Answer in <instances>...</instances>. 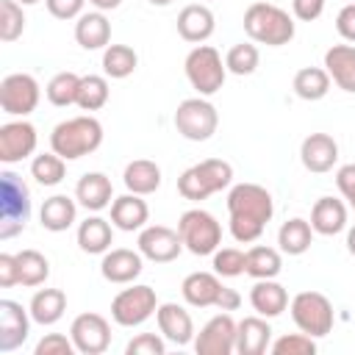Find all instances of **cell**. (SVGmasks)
<instances>
[{
	"mask_svg": "<svg viewBox=\"0 0 355 355\" xmlns=\"http://www.w3.org/2000/svg\"><path fill=\"white\" fill-rule=\"evenodd\" d=\"M75 216H78V202L67 194H53L42 202V211H39V222L44 230L50 233H64L67 227L75 225Z\"/></svg>",
	"mask_w": 355,
	"mask_h": 355,
	"instance_id": "obj_30",
	"label": "cell"
},
{
	"mask_svg": "<svg viewBox=\"0 0 355 355\" xmlns=\"http://www.w3.org/2000/svg\"><path fill=\"white\" fill-rule=\"evenodd\" d=\"M39 136L36 128L22 116L14 122L0 125V161L3 164H19L36 153Z\"/></svg>",
	"mask_w": 355,
	"mask_h": 355,
	"instance_id": "obj_14",
	"label": "cell"
},
{
	"mask_svg": "<svg viewBox=\"0 0 355 355\" xmlns=\"http://www.w3.org/2000/svg\"><path fill=\"white\" fill-rule=\"evenodd\" d=\"M75 200H78L86 211H92V214L108 208V205L114 202L111 178L103 175V172H86V175L78 180V186H75Z\"/></svg>",
	"mask_w": 355,
	"mask_h": 355,
	"instance_id": "obj_24",
	"label": "cell"
},
{
	"mask_svg": "<svg viewBox=\"0 0 355 355\" xmlns=\"http://www.w3.org/2000/svg\"><path fill=\"white\" fill-rule=\"evenodd\" d=\"M272 344V327L266 316H244L236 324V352L239 355H263Z\"/></svg>",
	"mask_w": 355,
	"mask_h": 355,
	"instance_id": "obj_22",
	"label": "cell"
},
{
	"mask_svg": "<svg viewBox=\"0 0 355 355\" xmlns=\"http://www.w3.org/2000/svg\"><path fill=\"white\" fill-rule=\"evenodd\" d=\"M225 283L216 272H191L180 283V294L191 308H219Z\"/></svg>",
	"mask_w": 355,
	"mask_h": 355,
	"instance_id": "obj_19",
	"label": "cell"
},
{
	"mask_svg": "<svg viewBox=\"0 0 355 355\" xmlns=\"http://www.w3.org/2000/svg\"><path fill=\"white\" fill-rule=\"evenodd\" d=\"M83 3L86 0H44L47 11L55 19H78L83 14Z\"/></svg>",
	"mask_w": 355,
	"mask_h": 355,
	"instance_id": "obj_47",
	"label": "cell"
},
{
	"mask_svg": "<svg viewBox=\"0 0 355 355\" xmlns=\"http://www.w3.org/2000/svg\"><path fill=\"white\" fill-rule=\"evenodd\" d=\"M28 311H31V316H33L36 324L50 327V324H55L64 316V311H67V294L61 288H39L31 297Z\"/></svg>",
	"mask_w": 355,
	"mask_h": 355,
	"instance_id": "obj_32",
	"label": "cell"
},
{
	"mask_svg": "<svg viewBox=\"0 0 355 355\" xmlns=\"http://www.w3.org/2000/svg\"><path fill=\"white\" fill-rule=\"evenodd\" d=\"M300 161L308 172L313 175H324L336 166L338 161V144L330 133H311L302 139L300 144Z\"/></svg>",
	"mask_w": 355,
	"mask_h": 355,
	"instance_id": "obj_20",
	"label": "cell"
},
{
	"mask_svg": "<svg viewBox=\"0 0 355 355\" xmlns=\"http://www.w3.org/2000/svg\"><path fill=\"white\" fill-rule=\"evenodd\" d=\"M69 338H72V344L80 355H100L111 344V324H108L105 316H100L94 311H86V313L72 319Z\"/></svg>",
	"mask_w": 355,
	"mask_h": 355,
	"instance_id": "obj_12",
	"label": "cell"
},
{
	"mask_svg": "<svg viewBox=\"0 0 355 355\" xmlns=\"http://www.w3.org/2000/svg\"><path fill=\"white\" fill-rule=\"evenodd\" d=\"M128 355H164L166 352V338L155 333H139L136 338L128 341L125 347Z\"/></svg>",
	"mask_w": 355,
	"mask_h": 355,
	"instance_id": "obj_45",
	"label": "cell"
},
{
	"mask_svg": "<svg viewBox=\"0 0 355 355\" xmlns=\"http://www.w3.org/2000/svg\"><path fill=\"white\" fill-rule=\"evenodd\" d=\"M72 352H78L75 344H72V338H67L61 333H47L36 344V349H33V355H72Z\"/></svg>",
	"mask_w": 355,
	"mask_h": 355,
	"instance_id": "obj_46",
	"label": "cell"
},
{
	"mask_svg": "<svg viewBox=\"0 0 355 355\" xmlns=\"http://www.w3.org/2000/svg\"><path fill=\"white\" fill-rule=\"evenodd\" d=\"M31 216V191L11 169L0 172V239L17 236Z\"/></svg>",
	"mask_w": 355,
	"mask_h": 355,
	"instance_id": "obj_5",
	"label": "cell"
},
{
	"mask_svg": "<svg viewBox=\"0 0 355 355\" xmlns=\"http://www.w3.org/2000/svg\"><path fill=\"white\" fill-rule=\"evenodd\" d=\"M236 324L239 322H233V316L227 311L211 316L200 327V333L194 336L197 355H230V352H236Z\"/></svg>",
	"mask_w": 355,
	"mask_h": 355,
	"instance_id": "obj_13",
	"label": "cell"
},
{
	"mask_svg": "<svg viewBox=\"0 0 355 355\" xmlns=\"http://www.w3.org/2000/svg\"><path fill=\"white\" fill-rule=\"evenodd\" d=\"M31 319V311H25L17 300H0V352H11L25 344Z\"/></svg>",
	"mask_w": 355,
	"mask_h": 355,
	"instance_id": "obj_17",
	"label": "cell"
},
{
	"mask_svg": "<svg viewBox=\"0 0 355 355\" xmlns=\"http://www.w3.org/2000/svg\"><path fill=\"white\" fill-rule=\"evenodd\" d=\"M158 311V297H155V288L153 286H130V288H122L114 300H111V319L119 324V327H139L144 324L153 313Z\"/></svg>",
	"mask_w": 355,
	"mask_h": 355,
	"instance_id": "obj_10",
	"label": "cell"
},
{
	"mask_svg": "<svg viewBox=\"0 0 355 355\" xmlns=\"http://www.w3.org/2000/svg\"><path fill=\"white\" fill-rule=\"evenodd\" d=\"M294 94L300 100H308V103H316L322 100L327 92H330V75L324 67H302L297 75H294Z\"/></svg>",
	"mask_w": 355,
	"mask_h": 355,
	"instance_id": "obj_35",
	"label": "cell"
},
{
	"mask_svg": "<svg viewBox=\"0 0 355 355\" xmlns=\"http://www.w3.org/2000/svg\"><path fill=\"white\" fill-rule=\"evenodd\" d=\"M324 69L330 80L347 92L355 94V44H333L324 50Z\"/></svg>",
	"mask_w": 355,
	"mask_h": 355,
	"instance_id": "obj_23",
	"label": "cell"
},
{
	"mask_svg": "<svg viewBox=\"0 0 355 355\" xmlns=\"http://www.w3.org/2000/svg\"><path fill=\"white\" fill-rule=\"evenodd\" d=\"M155 322H158L161 336L169 344H175V347L194 344V336H197L194 319H191V313L183 305H178V302H161L158 311H155Z\"/></svg>",
	"mask_w": 355,
	"mask_h": 355,
	"instance_id": "obj_16",
	"label": "cell"
},
{
	"mask_svg": "<svg viewBox=\"0 0 355 355\" xmlns=\"http://www.w3.org/2000/svg\"><path fill=\"white\" fill-rule=\"evenodd\" d=\"M103 144V125L92 114L69 116L58 122L50 133V150L58 153L64 161H78L89 153H94Z\"/></svg>",
	"mask_w": 355,
	"mask_h": 355,
	"instance_id": "obj_2",
	"label": "cell"
},
{
	"mask_svg": "<svg viewBox=\"0 0 355 355\" xmlns=\"http://www.w3.org/2000/svg\"><path fill=\"white\" fill-rule=\"evenodd\" d=\"M214 272L219 277H239L244 275V266H247V252L236 250V247H222L214 252V261H211Z\"/></svg>",
	"mask_w": 355,
	"mask_h": 355,
	"instance_id": "obj_43",
	"label": "cell"
},
{
	"mask_svg": "<svg viewBox=\"0 0 355 355\" xmlns=\"http://www.w3.org/2000/svg\"><path fill=\"white\" fill-rule=\"evenodd\" d=\"M136 244H139V252L153 263H169L180 255V250H186L180 241V233L166 225H144L139 230Z\"/></svg>",
	"mask_w": 355,
	"mask_h": 355,
	"instance_id": "obj_15",
	"label": "cell"
},
{
	"mask_svg": "<svg viewBox=\"0 0 355 355\" xmlns=\"http://www.w3.org/2000/svg\"><path fill=\"white\" fill-rule=\"evenodd\" d=\"M277 244H280V252H286V255H302V252H308L311 244H313V227H311V222L308 219H300V216L286 219L280 225V230H277Z\"/></svg>",
	"mask_w": 355,
	"mask_h": 355,
	"instance_id": "obj_33",
	"label": "cell"
},
{
	"mask_svg": "<svg viewBox=\"0 0 355 355\" xmlns=\"http://www.w3.org/2000/svg\"><path fill=\"white\" fill-rule=\"evenodd\" d=\"M114 244V225L103 216H86L78 225V247L89 255H103Z\"/></svg>",
	"mask_w": 355,
	"mask_h": 355,
	"instance_id": "obj_29",
	"label": "cell"
},
{
	"mask_svg": "<svg viewBox=\"0 0 355 355\" xmlns=\"http://www.w3.org/2000/svg\"><path fill=\"white\" fill-rule=\"evenodd\" d=\"M150 219V208L147 202L141 200V194H122V197H114L111 202V225L125 230V233H133V230H141Z\"/></svg>",
	"mask_w": 355,
	"mask_h": 355,
	"instance_id": "obj_25",
	"label": "cell"
},
{
	"mask_svg": "<svg viewBox=\"0 0 355 355\" xmlns=\"http://www.w3.org/2000/svg\"><path fill=\"white\" fill-rule=\"evenodd\" d=\"M258 61H261V53L252 42H241V44H233L225 55V67L227 72L233 75H252L258 69Z\"/></svg>",
	"mask_w": 355,
	"mask_h": 355,
	"instance_id": "obj_41",
	"label": "cell"
},
{
	"mask_svg": "<svg viewBox=\"0 0 355 355\" xmlns=\"http://www.w3.org/2000/svg\"><path fill=\"white\" fill-rule=\"evenodd\" d=\"M272 355H313L316 352V341L313 336L308 333H288V336H280L277 341L269 344Z\"/></svg>",
	"mask_w": 355,
	"mask_h": 355,
	"instance_id": "obj_44",
	"label": "cell"
},
{
	"mask_svg": "<svg viewBox=\"0 0 355 355\" xmlns=\"http://www.w3.org/2000/svg\"><path fill=\"white\" fill-rule=\"evenodd\" d=\"M336 31L344 42L355 44V3H347L336 17Z\"/></svg>",
	"mask_w": 355,
	"mask_h": 355,
	"instance_id": "obj_48",
	"label": "cell"
},
{
	"mask_svg": "<svg viewBox=\"0 0 355 355\" xmlns=\"http://www.w3.org/2000/svg\"><path fill=\"white\" fill-rule=\"evenodd\" d=\"M349 205H352V208H355V200H352V202H349Z\"/></svg>",
	"mask_w": 355,
	"mask_h": 355,
	"instance_id": "obj_56",
	"label": "cell"
},
{
	"mask_svg": "<svg viewBox=\"0 0 355 355\" xmlns=\"http://www.w3.org/2000/svg\"><path fill=\"white\" fill-rule=\"evenodd\" d=\"M78 89H80V75L75 72H58L47 80L44 86V94L53 105L58 108H67V105H75L78 103Z\"/></svg>",
	"mask_w": 355,
	"mask_h": 355,
	"instance_id": "obj_37",
	"label": "cell"
},
{
	"mask_svg": "<svg viewBox=\"0 0 355 355\" xmlns=\"http://www.w3.org/2000/svg\"><path fill=\"white\" fill-rule=\"evenodd\" d=\"M97 11H114V8H119L122 6V0H89Z\"/></svg>",
	"mask_w": 355,
	"mask_h": 355,
	"instance_id": "obj_52",
	"label": "cell"
},
{
	"mask_svg": "<svg viewBox=\"0 0 355 355\" xmlns=\"http://www.w3.org/2000/svg\"><path fill=\"white\" fill-rule=\"evenodd\" d=\"M352 3H355V0H352Z\"/></svg>",
	"mask_w": 355,
	"mask_h": 355,
	"instance_id": "obj_57",
	"label": "cell"
},
{
	"mask_svg": "<svg viewBox=\"0 0 355 355\" xmlns=\"http://www.w3.org/2000/svg\"><path fill=\"white\" fill-rule=\"evenodd\" d=\"M42 100L39 80L28 72H11L0 80V108L8 116H28Z\"/></svg>",
	"mask_w": 355,
	"mask_h": 355,
	"instance_id": "obj_11",
	"label": "cell"
},
{
	"mask_svg": "<svg viewBox=\"0 0 355 355\" xmlns=\"http://www.w3.org/2000/svg\"><path fill=\"white\" fill-rule=\"evenodd\" d=\"M291 11L300 22H313L324 11V0H291Z\"/></svg>",
	"mask_w": 355,
	"mask_h": 355,
	"instance_id": "obj_50",
	"label": "cell"
},
{
	"mask_svg": "<svg viewBox=\"0 0 355 355\" xmlns=\"http://www.w3.org/2000/svg\"><path fill=\"white\" fill-rule=\"evenodd\" d=\"M141 269H144V255L139 250H128V247L108 250V252H103V261H100V275L116 286L133 283L141 275Z\"/></svg>",
	"mask_w": 355,
	"mask_h": 355,
	"instance_id": "obj_18",
	"label": "cell"
},
{
	"mask_svg": "<svg viewBox=\"0 0 355 355\" xmlns=\"http://www.w3.org/2000/svg\"><path fill=\"white\" fill-rule=\"evenodd\" d=\"M17 3H22V6H33V3H39V0H17Z\"/></svg>",
	"mask_w": 355,
	"mask_h": 355,
	"instance_id": "obj_55",
	"label": "cell"
},
{
	"mask_svg": "<svg viewBox=\"0 0 355 355\" xmlns=\"http://www.w3.org/2000/svg\"><path fill=\"white\" fill-rule=\"evenodd\" d=\"M244 33L266 47H283L294 39L297 28L288 11H283L275 3H252L244 11Z\"/></svg>",
	"mask_w": 355,
	"mask_h": 355,
	"instance_id": "obj_3",
	"label": "cell"
},
{
	"mask_svg": "<svg viewBox=\"0 0 355 355\" xmlns=\"http://www.w3.org/2000/svg\"><path fill=\"white\" fill-rule=\"evenodd\" d=\"M311 227L319 236H336L347 227V205L338 197H319L311 208Z\"/></svg>",
	"mask_w": 355,
	"mask_h": 355,
	"instance_id": "obj_28",
	"label": "cell"
},
{
	"mask_svg": "<svg viewBox=\"0 0 355 355\" xmlns=\"http://www.w3.org/2000/svg\"><path fill=\"white\" fill-rule=\"evenodd\" d=\"M288 311H291V319L294 324L313 336V338H322L333 330V322H336V311H333V302L322 294V291H300L291 297L288 302Z\"/></svg>",
	"mask_w": 355,
	"mask_h": 355,
	"instance_id": "obj_8",
	"label": "cell"
},
{
	"mask_svg": "<svg viewBox=\"0 0 355 355\" xmlns=\"http://www.w3.org/2000/svg\"><path fill=\"white\" fill-rule=\"evenodd\" d=\"M347 250H349V255L355 258V225L347 230Z\"/></svg>",
	"mask_w": 355,
	"mask_h": 355,
	"instance_id": "obj_53",
	"label": "cell"
},
{
	"mask_svg": "<svg viewBox=\"0 0 355 355\" xmlns=\"http://www.w3.org/2000/svg\"><path fill=\"white\" fill-rule=\"evenodd\" d=\"M25 31V14L22 3L17 0H0V39L3 42H17Z\"/></svg>",
	"mask_w": 355,
	"mask_h": 355,
	"instance_id": "obj_42",
	"label": "cell"
},
{
	"mask_svg": "<svg viewBox=\"0 0 355 355\" xmlns=\"http://www.w3.org/2000/svg\"><path fill=\"white\" fill-rule=\"evenodd\" d=\"M336 186H338V191H341V197H344L347 202L355 200V164L338 166V172H336Z\"/></svg>",
	"mask_w": 355,
	"mask_h": 355,
	"instance_id": "obj_51",
	"label": "cell"
},
{
	"mask_svg": "<svg viewBox=\"0 0 355 355\" xmlns=\"http://www.w3.org/2000/svg\"><path fill=\"white\" fill-rule=\"evenodd\" d=\"M17 263H19V283L28 286V288L42 286L50 277V261L39 250H22V252H17Z\"/></svg>",
	"mask_w": 355,
	"mask_h": 355,
	"instance_id": "obj_38",
	"label": "cell"
},
{
	"mask_svg": "<svg viewBox=\"0 0 355 355\" xmlns=\"http://www.w3.org/2000/svg\"><path fill=\"white\" fill-rule=\"evenodd\" d=\"M175 128L189 141H208L219 128V114L205 97H186L175 111Z\"/></svg>",
	"mask_w": 355,
	"mask_h": 355,
	"instance_id": "obj_9",
	"label": "cell"
},
{
	"mask_svg": "<svg viewBox=\"0 0 355 355\" xmlns=\"http://www.w3.org/2000/svg\"><path fill=\"white\" fill-rule=\"evenodd\" d=\"M280 269H283L280 250L266 247V244H255V247L247 250L244 275H250V277H255V280H269V277H277Z\"/></svg>",
	"mask_w": 355,
	"mask_h": 355,
	"instance_id": "obj_34",
	"label": "cell"
},
{
	"mask_svg": "<svg viewBox=\"0 0 355 355\" xmlns=\"http://www.w3.org/2000/svg\"><path fill=\"white\" fill-rule=\"evenodd\" d=\"M275 214L272 194L258 183H236L227 191V216L230 236L241 244H252L261 239L263 227Z\"/></svg>",
	"mask_w": 355,
	"mask_h": 355,
	"instance_id": "obj_1",
	"label": "cell"
},
{
	"mask_svg": "<svg viewBox=\"0 0 355 355\" xmlns=\"http://www.w3.org/2000/svg\"><path fill=\"white\" fill-rule=\"evenodd\" d=\"M105 103H108V78L105 75H83L75 105L80 111H100Z\"/></svg>",
	"mask_w": 355,
	"mask_h": 355,
	"instance_id": "obj_39",
	"label": "cell"
},
{
	"mask_svg": "<svg viewBox=\"0 0 355 355\" xmlns=\"http://www.w3.org/2000/svg\"><path fill=\"white\" fill-rule=\"evenodd\" d=\"M147 3H153V6H169L172 0H147Z\"/></svg>",
	"mask_w": 355,
	"mask_h": 355,
	"instance_id": "obj_54",
	"label": "cell"
},
{
	"mask_svg": "<svg viewBox=\"0 0 355 355\" xmlns=\"http://www.w3.org/2000/svg\"><path fill=\"white\" fill-rule=\"evenodd\" d=\"M31 175L39 186H58L67 175V161L58 153H42L31 161Z\"/></svg>",
	"mask_w": 355,
	"mask_h": 355,
	"instance_id": "obj_40",
	"label": "cell"
},
{
	"mask_svg": "<svg viewBox=\"0 0 355 355\" xmlns=\"http://www.w3.org/2000/svg\"><path fill=\"white\" fill-rule=\"evenodd\" d=\"M183 69H186V78H189L191 89H197L200 97H211L225 86L227 67H225L219 50L211 47V44L191 47V53L183 61Z\"/></svg>",
	"mask_w": 355,
	"mask_h": 355,
	"instance_id": "obj_6",
	"label": "cell"
},
{
	"mask_svg": "<svg viewBox=\"0 0 355 355\" xmlns=\"http://www.w3.org/2000/svg\"><path fill=\"white\" fill-rule=\"evenodd\" d=\"M19 283V263H17V252H0V286L11 288Z\"/></svg>",
	"mask_w": 355,
	"mask_h": 355,
	"instance_id": "obj_49",
	"label": "cell"
},
{
	"mask_svg": "<svg viewBox=\"0 0 355 355\" xmlns=\"http://www.w3.org/2000/svg\"><path fill=\"white\" fill-rule=\"evenodd\" d=\"M75 42L83 50H103L111 42V22L105 17V11H86L78 17L75 22Z\"/></svg>",
	"mask_w": 355,
	"mask_h": 355,
	"instance_id": "obj_27",
	"label": "cell"
},
{
	"mask_svg": "<svg viewBox=\"0 0 355 355\" xmlns=\"http://www.w3.org/2000/svg\"><path fill=\"white\" fill-rule=\"evenodd\" d=\"M122 183H125L128 191L147 197V194L158 191V186H161V166L155 161H150V158H136V161H130L125 166Z\"/></svg>",
	"mask_w": 355,
	"mask_h": 355,
	"instance_id": "obj_31",
	"label": "cell"
},
{
	"mask_svg": "<svg viewBox=\"0 0 355 355\" xmlns=\"http://www.w3.org/2000/svg\"><path fill=\"white\" fill-rule=\"evenodd\" d=\"M139 67V55L130 44H108L103 50V75L122 80L128 75H133Z\"/></svg>",
	"mask_w": 355,
	"mask_h": 355,
	"instance_id": "obj_36",
	"label": "cell"
},
{
	"mask_svg": "<svg viewBox=\"0 0 355 355\" xmlns=\"http://www.w3.org/2000/svg\"><path fill=\"white\" fill-rule=\"evenodd\" d=\"M230 183H233V166L222 158H205V161L180 172L178 191L183 200L200 202V200H208L211 194L227 189Z\"/></svg>",
	"mask_w": 355,
	"mask_h": 355,
	"instance_id": "obj_4",
	"label": "cell"
},
{
	"mask_svg": "<svg viewBox=\"0 0 355 355\" xmlns=\"http://www.w3.org/2000/svg\"><path fill=\"white\" fill-rule=\"evenodd\" d=\"M250 305L258 316H266V319H275L280 316L286 308H288V291L275 280H255V286L250 288Z\"/></svg>",
	"mask_w": 355,
	"mask_h": 355,
	"instance_id": "obj_26",
	"label": "cell"
},
{
	"mask_svg": "<svg viewBox=\"0 0 355 355\" xmlns=\"http://www.w3.org/2000/svg\"><path fill=\"white\" fill-rule=\"evenodd\" d=\"M216 28V19H214V11L205 6V3H189L180 8L178 14V33L183 42H191V44H202L205 39H211Z\"/></svg>",
	"mask_w": 355,
	"mask_h": 355,
	"instance_id": "obj_21",
	"label": "cell"
},
{
	"mask_svg": "<svg viewBox=\"0 0 355 355\" xmlns=\"http://www.w3.org/2000/svg\"><path fill=\"white\" fill-rule=\"evenodd\" d=\"M178 233L191 255H214L222 244V225L202 208H189L178 219Z\"/></svg>",
	"mask_w": 355,
	"mask_h": 355,
	"instance_id": "obj_7",
	"label": "cell"
}]
</instances>
